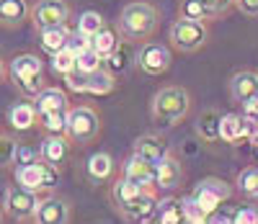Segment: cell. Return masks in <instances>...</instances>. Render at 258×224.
Here are the masks:
<instances>
[{
	"instance_id": "obj_1",
	"label": "cell",
	"mask_w": 258,
	"mask_h": 224,
	"mask_svg": "<svg viewBox=\"0 0 258 224\" xmlns=\"http://www.w3.org/2000/svg\"><path fill=\"white\" fill-rule=\"evenodd\" d=\"M160 26V8L147 3V0H132L126 3L119 13V21H116V29L121 34L124 41L129 44H145L150 41Z\"/></svg>"
},
{
	"instance_id": "obj_2",
	"label": "cell",
	"mask_w": 258,
	"mask_h": 224,
	"mask_svg": "<svg viewBox=\"0 0 258 224\" xmlns=\"http://www.w3.org/2000/svg\"><path fill=\"white\" fill-rule=\"evenodd\" d=\"M3 78H6L26 101H34V98L47 88V83H44V62H41L36 54H29V52L6 59V64H3Z\"/></svg>"
},
{
	"instance_id": "obj_3",
	"label": "cell",
	"mask_w": 258,
	"mask_h": 224,
	"mask_svg": "<svg viewBox=\"0 0 258 224\" xmlns=\"http://www.w3.org/2000/svg\"><path fill=\"white\" fill-rule=\"evenodd\" d=\"M191 114V93L183 85H163L150 101V119L163 129L178 126Z\"/></svg>"
},
{
	"instance_id": "obj_4",
	"label": "cell",
	"mask_w": 258,
	"mask_h": 224,
	"mask_svg": "<svg viewBox=\"0 0 258 224\" xmlns=\"http://www.w3.org/2000/svg\"><path fill=\"white\" fill-rule=\"evenodd\" d=\"M47 196H39L31 191H24L18 186H6L3 188V221H34L39 206L44 204Z\"/></svg>"
},
{
	"instance_id": "obj_5",
	"label": "cell",
	"mask_w": 258,
	"mask_h": 224,
	"mask_svg": "<svg viewBox=\"0 0 258 224\" xmlns=\"http://www.w3.org/2000/svg\"><path fill=\"white\" fill-rule=\"evenodd\" d=\"M168 41L170 47L181 54H194L202 47H207L209 41V26L202 21H188V18H178L173 21V26L168 29Z\"/></svg>"
},
{
	"instance_id": "obj_6",
	"label": "cell",
	"mask_w": 258,
	"mask_h": 224,
	"mask_svg": "<svg viewBox=\"0 0 258 224\" xmlns=\"http://www.w3.org/2000/svg\"><path fill=\"white\" fill-rule=\"evenodd\" d=\"M101 134V116L91 106H73L68 114V137L75 147H85L98 139Z\"/></svg>"
},
{
	"instance_id": "obj_7",
	"label": "cell",
	"mask_w": 258,
	"mask_h": 224,
	"mask_svg": "<svg viewBox=\"0 0 258 224\" xmlns=\"http://www.w3.org/2000/svg\"><path fill=\"white\" fill-rule=\"evenodd\" d=\"M230 196H232V186L227 181H222V178L209 175V178H202V181L194 186L188 201L207 216V214H217V209Z\"/></svg>"
},
{
	"instance_id": "obj_8",
	"label": "cell",
	"mask_w": 258,
	"mask_h": 224,
	"mask_svg": "<svg viewBox=\"0 0 258 224\" xmlns=\"http://www.w3.org/2000/svg\"><path fill=\"white\" fill-rule=\"evenodd\" d=\"M16 186L24 188V191H31V193H52L54 186H57V178H59V170L47 165L44 160H36L31 165H18L16 170Z\"/></svg>"
},
{
	"instance_id": "obj_9",
	"label": "cell",
	"mask_w": 258,
	"mask_h": 224,
	"mask_svg": "<svg viewBox=\"0 0 258 224\" xmlns=\"http://www.w3.org/2000/svg\"><path fill=\"white\" fill-rule=\"evenodd\" d=\"M173 64V52L160 41H145L137 49V70L150 75V78H160L170 70Z\"/></svg>"
},
{
	"instance_id": "obj_10",
	"label": "cell",
	"mask_w": 258,
	"mask_h": 224,
	"mask_svg": "<svg viewBox=\"0 0 258 224\" xmlns=\"http://www.w3.org/2000/svg\"><path fill=\"white\" fill-rule=\"evenodd\" d=\"M68 21H70V3L68 0H36L34 3V13H31L34 31L68 26Z\"/></svg>"
},
{
	"instance_id": "obj_11",
	"label": "cell",
	"mask_w": 258,
	"mask_h": 224,
	"mask_svg": "<svg viewBox=\"0 0 258 224\" xmlns=\"http://www.w3.org/2000/svg\"><path fill=\"white\" fill-rule=\"evenodd\" d=\"M119 178H124V181L135 183V186H140V188H158V165L132 152V155H129V158L121 163Z\"/></svg>"
},
{
	"instance_id": "obj_12",
	"label": "cell",
	"mask_w": 258,
	"mask_h": 224,
	"mask_svg": "<svg viewBox=\"0 0 258 224\" xmlns=\"http://www.w3.org/2000/svg\"><path fill=\"white\" fill-rule=\"evenodd\" d=\"M70 219H73L70 201L64 196H47L34 216V224H70Z\"/></svg>"
},
{
	"instance_id": "obj_13",
	"label": "cell",
	"mask_w": 258,
	"mask_h": 224,
	"mask_svg": "<svg viewBox=\"0 0 258 224\" xmlns=\"http://www.w3.org/2000/svg\"><path fill=\"white\" fill-rule=\"evenodd\" d=\"M227 93L232 103H248L258 96V72L255 70H238L227 80Z\"/></svg>"
},
{
	"instance_id": "obj_14",
	"label": "cell",
	"mask_w": 258,
	"mask_h": 224,
	"mask_svg": "<svg viewBox=\"0 0 258 224\" xmlns=\"http://www.w3.org/2000/svg\"><path fill=\"white\" fill-rule=\"evenodd\" d=\"M70 147H73V142L64 137V134H52V137L41 139V144H39V158L44 160L47 165L62 170L64 163H68V158H70Z\"/></svg>"
},
{
	"instance_id": "obj_15",
	"label": "cell",
	"mask_w": 258,
	"mask_h": 224,
	"mask_svg": "<svg viewBox=\"0 0 258 224\" xmlns=\"http://www.w3.org/2000/svg\"><path fill=\"white\" fill-rule=\"evenodd\" d=\"M34 6L29 0H0V26L6 31L21 29L31 18Z\"/></svg>"
},
{
	"instance_id": "obj_16",
	"label": "cell",
	"mask_w": 258,
	"mask_h": 224,
	"mask_svg": "<svg viewBox=\"0 0 258 224\" xmlns=\"http://www.w3.org/2000/svg\"><path fill=\"white\" fill-rule=\"evenodd\" d=\"M183 181H186V170H183L181 160L173 152H168L158 163V188L160 191H176L183 186Z\"/></svg>"
},
{
	"instance_id": "obj_17",
	"label": "cell",
	"mask_w": 258,
	"mask_h": 224,
	"mask_svg": "<svg viewBox=\"0 0 258 224\" xmlns=\"http://www.w3.org/2000/svg\"><path fill=\"white\" fill-rule=\"evenodd\" d=\"M85 175L91 183H109L116 181V163L109 152H93L85 163Z\"/></svg>"
},
{
	"instance_id": "obj_18",
	"label": "cell",
	"mask_w": 258,
	"mask_h": 224,
	"mask_svg": "<svg viewBox=\"0 0 258 224\" xmlns=\"http://www.w3.org/2000/svg\"><path fill=\"white\" fill-rule=\"evenodd\" d=\"M132 152L158 165V163L165 158V155L170 152V147H168V139H165V137H160V134H142V137H137V139H135Z\"/></svg>"
},
{
	"instance_id": "obj_19",
	"label": "cell",
	"mask_w": 258,
	"mask_h": 224,
	"mask_svg": "<svg viewBox=\"0 0 258 224\" xmlns=\"http://www.w3.org/2000/svg\"><path fill=\"white\" fill-rule=\"evenodd\" d=\"M36 119H39V111L34 106V101H18L8 108L6 114V124L13 129V131H29L36 126Z\"/></svg>"
},
{
	"instance_id": "obj_20",
	"label": "cell",
	"mask_w": 258,
	"mask_h": 224,
	"mask_svg": "<svg viewBox=\"0 0 258 224\" xmlns=\"http://www.w3.org/2000/svg\"><path fill=\"white\" fill-rule=\"evenodd\" d=\"M222 116L217 108H204L202 114L197 116V124H194V131L204 144H214V142H222L220 139V126H222Z\"/></svg>"
},
{
	"instance_id": "obj_21",
	"label": "cell",
	"mask_w": 258,
	"mask_h": 224,
	"mask_svg": "<svg viewBox=\"0 0 258 224\" xmlns=\"http://www.w3.org/2000/svg\"><path fill=\"white\" fill-rule=\"evenodd\" d=\"M34 106H36V111L39 114H52V111H68L73 108L70 106V96L62 91V88H57V85H47L44 91H41L36 98H34Z\"/></svg>"
},
{
	"instance_id": "obj_22",
	"label": "cell",
	"mask_w": 258,
	"mask_h": 224,
	"mask_svg": "<svg viewBox=\"0 0 258 224\" xmlns=\"http://www.w3.org/2000/svg\"><path fill=\"white\" fill-rule=\"evenodd\" d=\"M70 34H73V31H70L68 26H54V29L36 31V36H39V47L52 57V54H57V52H62V49H68Z\"/></svg>"
},
{
	"instance_id": "obj_23",
	"label": "cell",
	"mask_w": 258,
	"mask_h": 224,
	"mask_svg": "<svg viewBox=\"0 0 258 224\" xmlns=\"http://www.w3.org/2000/svg\"><path fill=\"white\" fill-rule=\"evenodd\" d=\"M119 36H121V34H119V29H116V26H109V24H106V26H103V29L91 39V47H93V49L98 52V57L106 62V59H109V57L121 47Z\"/></svg>"
},
{
	"instance_id": "obj_24",
	"label": "cell",
	"mask_w": 258,
	"mask_h": 224,
	"mask_svg": "<svg viewBox=\"0 0 258 224\" xmlns=\"http://www.w3.org/2000/svg\"><path fill=\"white\" fill-rule=\"evenodd\" d=\"M135 44H129V41H121V47L106 59V70H111L114 75H124L129 72L132 67H137V52H132Z\"/></svg>"
},
{
	"instance_id": "obj_25",
	"label": "cell",
	"mask_w": 258,
	"mask_h": 224,
	"mask_svg": "<svg viewBox=\"0 0 258 224\" xmlns=\"http://www.w3.org/2000/svg\"><path fill=\"white\" fill-rule=\"evenodd\" d=\"M85 83H88V93L91 96H109V93H114V88H116V75L111 70H106V67H101L98 72L85 75Z\"/></svg>"
},
{
	"instance_id": "obj_26",
	"label": "cell",
	"mask_w": 258,
	"mask_h": 224,
	"mask_svg": "<svg viewBox=\"0 0 258 224\" xmlns=\"http://www.w3.org/2000/svg\"><path fill=\"white\" fill-rule=\"evenodd\" d=\"M68 114H70V111H68ZM68 114H64V111L39 114V119H36V129L44 134V137H52V134H68Z\"/></svg>"
},
{
	"instance_id": "obj_27",
	"label": "cell",
	"mask_w": 258,
	"mask_h": 224,
	"mask_svg": "<svg viewBox=\"0 0 258 224\" xmlns=\"http://www.w3.org/2000/svg\"><path fill=\"white\" fill-rule=\"evenodd\" d=\"M243 124L245 119L238 114H225L222 116V126H220V139L225 144H238L245 134H243Z\"/></svg>"
},
{
	"instance_id": "obj_28",
	"label": "cell",
	"mask_w": 258,
	"mask_h": 224,
	"mask_svg": "<svg viewBox=\"0 0 258 224\" xmlns=\"http://www.w3.org/2000/svg\"><path fill=\"white\" fill-rule=\"evenodd\" d=\"M18 150H21V142H18V139L13 137V134L6 129L3 134H0V165H3V170L16 168Z\"/></svg>"
},
{
	"instance_id": "obj_29",
	"label": "cell",
	"mask_w": 258,
	"mask_h": 224,
	"mask_svg": "<svg viewBox=\"0 0 258 224\" xmlns=\"http://www.w3.org/2000/svg\"><path fill=\"white\" fill-rule=\"evenodd\" d=\"M235 186H238V193L248 201L258 198V168H245L238 173L235 178Z\"/></svg>"
},
{
	"instance_id": "obj_30",
	"label": "cell",
	"mask_w": 258,
	"mask_h": 224,
	"mask_svg": "<svg viewBox=\"0 0 258 224\" xmlns=\"http://www.w3.org/2000/svg\"><path fill=\"white\" fill-rule=\"evenodd\" d=\"M178 18L202 21V24H209V21H214V16L209 13V8L202 3V0H181V3H178Z\"/></svg>"
},
{
	"instance_id": "obj_31",
	"label": "cell",
	"mask_w": 258,
	"mask_h": 224,
	"mask_svg": "<svg viewBox=\"0 0 258 224\" xmlns=\"http://www.w3.org/2000/svg\"><path fill=\"white\" fill-rule=\"evenodd\" d=\"M103 26H106V21H103V16H101L98 11H83L80 18H78V29H75V31H80L83 36L93 39Z\"/></svg>"
},
{
	"instance_id": "obj_32",
	"label": "cell",
	"mask_w": 258,
	"mask_h": 224,
	"mask_svg": "<svg viewBox=\"0 0 258 224\" xmlns=\"http://www.w3.org/2000/svg\"><path fill=\"white\" fill-rule=\"evenodd\" d=\"M52 70H54V75L68 78L70 72L78 70V57H75L70 49H62V52L52 54Z\"/></svg>"
},
{
	"instance_id": "obj_33",
	"label": "cell",
	"mask_w": 258,
	"mask_h": 224,
	"mask_svg": "<svg viewBox=\"0 0 258 224\" xmlns=\"http://www.w3.org/2000/svg\"><path fill=\"white\" fill-rule=\"evenodd\" d=\"M101 67H106V62L98 57V52H96L93 47L78 54V72H83V75H93V72L101 70Z\"/></svg>"
},
{
	"instance_id": "obj_34",
	"label": "cell",
	"mask_w": 258,
	"mask_h": 224,
	"mask_svg": "<svg viewBox=\"0 0 258 224\" xmlns=\"http://www.w3.org/2000/svg\"><path fill=\"white\" fill-rule=\"evenodd\" d=\"M202 3L209 8V13L214 16V21L222 18V16H227V13L235 8V0H202Z\"/></svg>"
},
{
	"instance_id": "obj_35",
	"label": "cell",
	"mask_w": 258,
	"mask_h": 224,
	"mask_svg": "<svg viewBox=\"0 0 258 224\" xmlns=\"http://www.w3.org/2000/svg\"><path fill=\"white\" fill-rule=\"evenodd\" d=\"M68 49L78 57L80 52L91 49V39H88V36H83L80 31H73V34H70V41H68Z\"/></svg>"
},
{
	"instance_id": "obj_36",
	"label": "cell",
	"mask_w": 258,
	"mask_h": 224,
	"mask_svg": "<svg viewBox=\"0 0 258 224\" xmlns=\"http://www.w3.org/2000/svg\"><path fill=\"white\" fill-rule=\"evenodd\" d=\"M64 83H68V88H70L73 93H88V83H85V75L78 72V70L64 78Z\"/></svg>"
},
{
	"instance_id": "obj_37",
	"label": "cell",
	"mask_w": 258,
	"mask_h": 224,
	"mask_svg": "<svg viewBox=\"0 0 258 224\" xmlns=\"http://www.w3.org/2000/svg\"><path fill=\"white\" fill-rule=\"evenodd\" d=\"M181 214L183 211H178L176 206H173V201H170V204H165L163 209H160V224H181Z\"/></svg>"
},
{
	"instance_id": "obj_38",
	"label": "cell",
	"mask_w": 258,
	"mask_h": 224,
	"mask_svg": "<svg viewBox=\"0 0 258 224\" xmlns=\"http://www.w3.org/2000/svg\"><path fill=\"white\" fill-rule=\"evenodd\" d=\"M235 224H258V209L255 206H243L232 219Z\"/></svg>"
},
{
	"instance_id": "obj_39",
	"label": "cell",
	"mask_w": 258,
	"mask_h": 224,
	"mask_svg": "<svg viewBox=\"0 0 258 224\" xmlns=\"http://www.w3.org/2000/svg\"><path fill=\"white\" fill-rule=\"evenodd\" d=\"M235 8L248 18H258V0H235Z\"/></svg>"
},
{
	"instance_id": "obj_40",
	"label": "cell",
	"mask_w": 258,
	"mask_h": 224,
	"mask_svg": "<svg viewBox=\"0 0 258 224\" xmlns=\"http://www.w3.org/2000/svg\"><path fill=\"white\" fill-rule=\"evenodd\" d=\"M243 116L250 119V121H258V96L248 103H243Z\"/></svg>"
},
{
	"instance_id": "obj_41",
	"label": "cell",
	"mask_w": 258,
	"mask_h": 224,
	"mask_svg": "<svg viewBox=\"0 0 258 224\" xmlns=\"http://www.w3.org/2000/svg\"><path fill=\"white\" fill-rule=\"evenodd\" d=\"M209 224H235V221H232V219H225V216H222V219H220V216H214Z\"/></svg>"
},
{
	"instance_id": "obj_42",
	"label": "cell",
	"mask_w": 258,
	"mask_h": 224,
	"mask_svg": "<svg viewBox=\"0 0 258 224\" xmlns=\"http://www.w3.org/2000/svg\"><path fill=\"white\" fill-rule=\"evenodd\" d=\"M21 224H34V221H21Z\"/></svg>"
}]
</instances>
